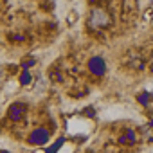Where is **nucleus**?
Wrapping results in <instances>:
<instances>
[{
    "mask_svg": "<svg viewBox=\"0 0 153 153\" xmlns=\"http://www.w3.org/2000/svg\"><path fill=\"white\" fill-rule=\"evenodd\" d=\"M49 140H51V133H49V130L43 128V126L34 128V130L27 135V142L33 144V146H45Z\"/></svg>",
    "mask_w": 153,
    "mask_h": 153,
    "instance_id": "1",
    "label": "nucleus"
},
{
    "mask_svg": "<svg viewBox=\"0 0 153 153\" xmlns=\"http://www.w3.org/2000/svg\"><path fill=\"white\" fill-rule=\"evenodd\" d=\"M110 22H112V18H110V15L105 11V9H92L90 11V18H88V24L92 25V27H108L110 25Z\"/></svg>",
    "mask_w": 153,
    "mask_h": 153,
    "instance_id": "2",
    "label": "nucleus"
},
{
    "mask_svg": "<svg viewBox=\"0 0 153 153\" xmlns=\"http://www.w3.org/2000/svg\"><path fill=\"white\" fill-rule=\"evenodd\" d=\"M88 70L94 74V76H105L106 74V61L101 58V56H94L88 59Z\"/></svg>",
    "mask_w": 153,
    "mask_h": 153,
    "instance_id": "3",
    "label": "nucleus"
},
{
    "mask_svg": "<svg viewBox=\"0 0 153 153\" xmlns=\"http://www.w3.org/2000/svg\"><path fill=\"white\" fill-rule=\"evenodd\" d=\"M7 114H9V119H11V121L18 123V121H22V117H24V114H25V106H24L22 103H13V105L9 106V110H7Z\"/></svg>",
    "mask_w": 153,
    "mask_h": 153,
    "instance_id": "4",
    "label": "nucleus"
},
{
    "mask_svg": "<svg viewBox=\"0 0 153 153\" xmlns=\"http://www.w3.org/2000/svg\"><path fill=\"white\" fill-rule=\"evenodd\" d=\"M137 101H139L142 106H149V105H151V101H153V97H151V94H149V92H140V94L137 96Z\"/></svg>",
    "mask_w": 153,
    "mask_h": 153,
    "instance_id": "5",
    "label": "nucleus"
},
{
    "mask_svg": "<svg viewBox=\"0 0 153 153\" xmlns=\"http://www.w3.org/2000/svg\"><path fill=\"white\" fill-rule=\"evenodd\" d=\"M63 144H65V137H59L56 142H52V144L45 149V153H58V151H59V148H61Z\"/></svg>",
    "mask_w": 153,
    "mask_h": 153,
    "instance_id": "6",
    "label": "nucleus"
},
{
    "mask_svg": "<svg viewBox=\"0 0 153 153\" xmlns=\"http://www.w3.org/2000/svg\"><path fill=\"white\" fill-rule=\"evenodd\" d=\"M31 81H33V76H31V72L29 70H22V74H20V85H31Z\"/></svg>",
    "mask_w": 153,
    "mask_h": 153,
    "instance_id": "7",
    "label": "nucleus"
},
{
    "mask_svg": "<svg viewBox=\"0 0 153 153\" xmlns=\"http://www.w3.org/2000/svg\"><path fill=\"white\" fill-rule=\"evenodd\" d=\"M124 139H126V142H128V144H135V142H137V135H135V131H133L131 128H128V130H126Z\"/></svg>",
    "mask_w": 153,
    "mask_h": 153,
    "instance_id": "8",
    "label": "nucleus"
},
{
    "mask_svg": "<svg viewBox=\"0 0 153 153\" xmlns=\"http://www.w3.org/2000/svg\"><path fill=\"white\" fill-rule=\"evenodd\" d=\"M33 65H36V59H34V58H29V59H24V61H22V68H24V70H29Z\"/></svg>",
    "mask_w": 153,
    "mask_h": 153,
    "instance_id": "9",
    "label": "nucleus"
},
{
    "mask_svg": "<svg viewBox=\"0 0 153 153\" xmlns=\"http://www.w3.org/2000/svg\"><path fill=\"white\" fill-rule=\"evenodd\" d=\"M83 115H87V117L94 119V117H96V110H94L92 106H87V108H83Z\"/></svg>",
    "mask_w": 153,
    "mask_h": 153,
    "instance_id": "10",
    "label": "nucleus"
},
{
    "mask_svg": "<svg viewBox=\"0 0 153 153\" xmlns=\"http://www.w3.org/2000/svg\"><path fill=\"white\" fill-rule=\"evenodd\" d=\"M0 153H9V151H6V149H0Z\"/></svg>",
    "mask_w": 153,
    "mask_h": 153,
    "instance_id": "11",
    "label": "nucleus"
}]
</instances>
